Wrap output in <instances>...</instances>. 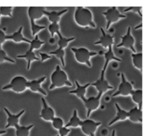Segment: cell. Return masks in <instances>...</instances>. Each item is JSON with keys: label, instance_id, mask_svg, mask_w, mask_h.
<instances>
[{"label": "cell", "instance_id": "obj_26", "mask_svg": "<svg viewBox=\"0 0 151 136\" xmlns=\"http://www.w3.org/2000/svg\"><path fill=\"white\" fill-rule=\"evenodd\" d=\"M132 100L139 106V108L142 109V90H133L131 94Z\"/></svg>", "mask_w": 151, "mask_h": 136}, {"label": "cell", "instance_id": "obj_5", "mask_svg": "<svg viewBox=\"0 0 151 136\" xmlns=\"http://www.w3.org/2000/svg\"><path fill=\"white\" fill-rule=\"evenodd\" d=\"M27 80L22 76H16L12 79L10 83L2 87V90H12L16 93H22L27 89Z\"/></svg>", "mask_w": 151, "mask_h": 136}, {"label": "cell", "instance_id": "obj_35", "mask_svg": "<svg viewBox=\"0 0 151 136\" xmlns=\"http://www.w3.org/2000/svg\"><path fill=\"white\" fill-rule=\"evenodd\" d=\"M70 129L69 128L65 127L64 126L62 128H60L58 130V135L59 136H67L70 132Z\"/></svg>", "mask_w": 151, "mask_h": 136}, {"label": "cell", "instance_id": "obj_28", "mask_svg": "<svg viewBox=\"0 0 151 136\" xmlns=\"http://www.w3.org/2000/svg\"><path fill=\"white\" fill-rule=\"evenodd\" d=\"M49 54H54L55 56L58 57V59H60V62H61V64L63 66H65V50L61 48H58L57 49L54 50L52 52H50Z\"/></svg>", "mask_w": 151, "mask_h": 136}, {"label": "cell", "instance_id": "obj_36", "mask_svg": "<svg viewBox=\"0 0 151 136\" xmlns=\"http://www.w3.org/2000/svg\"><path fill=\"white\" fill-rule=\"evenodd\" d=\"M6 35H7L4 33V31H2L0 29V46H1V45H2V44L5 42Z\"/></svg>", "mask_w": 151, "mask_h": 136}, {"label": "cell", "instance_id": "obj_37", "mask_svg": "<svg viewBox=\"0 0 151 136\" xmlns=\"http://www.w3.org/2000/svg\"><path fill=\"white\" fill-rule=\"evenodd\" d=\"M39 54H40V56H41V62L46 61V60H47L48 59H50L52 57L51 56L49 55V54H47V53L40 52Z\"/></svg>", "mask_w": 151, "mask_h": 136}, {"label": "cell", "instance_id": "obj_29", "mask_svg": "<svg viewBox=\"0 0 151 136\" xmlns=\"http://www.w3.org/2000/svg\"><path fill=\"white\" fill-rule=\"evenodd\" d=\"M44 44H45V42L41 41L38 35H36L35 36V38L32 40V41H30V43H29V49L32 50V51L34 49H38L41 48Z\"/></svg>", "mask_w": 151, "mask_h": 136}, {"label": "cell", "instance_id": "obj_18", "mask_svg": "<svg viewBox=\"0 0 151 136\" xmlns=\"http://www.w3.org/2000/svg\"><path fill=\"white\" fill-rule=\"evenodd\" d=\"M75 84L77 85V88L75 90L69 91V94H74L83 101L84 99H86V89L91 85V83H87L86 85H81L77 80L75 81Z\"/></svg>", "mask_w": 151, "mask_h": 136}, {"label": "cell", "instance_id": "obj_12", "mask_svg": "<svg viewBox=\"0 0 151 136\" xmlns=\"http://www.w3.org/2000/svg\"><path fill=\"white\" fill-rule=\"evenodd\" d=\"M46 76L42 77L39 78L38 79H33V80L31 81H27V88H29L31 91L32 92H37L40 93L42 95L46 96L47 95V93L44 91V89L41 87V84L46 80Z\"/></svg>", "mask_w": 151, "mask_h": 136}, {"label": "cell", "instance_id": "obj_8", "mask_svg": "<svg viewBox=\"0 0 151 136\" xmlns=\"http://www.w3.org/2000/svg\"><path fill=\"white\" fill-rule=\"evenodd\" d=\"M101 122H95L92 119H87L86 120L82 121V125L81 127L82 132L86 135L88 136H95V132L97 129L101 125Z\"/></svg>", "mask_w": 151, "mask_h": 136}, {"label": "cell", "instance_id": "obj_34", "mask_svg": "<svg viewBox=\"0 0 151 136\" xmlns=\"http://www.w3.org/2000/svg\"><path fill=\"white\" fill-rule=\"evenodd\" d=\"M142 7H129V8H127L125 9V10H124V12L125 13H126V12L128 11H133V12H135V13H138V14L140 15V16H142Z\"/></svg>", "mask_w": 151, "mask_h": 136}, {"label": "cell", "instance_id": "obj_16", "mask_svg": "<svg viewBox=\"0 0 151 136\" xmlns=\"http://www.w3.org/2000/svg\"><path fill=\"white\" fill-rule=\"evenodd\" d=\"M68 11V9H64L60 11H56V10H52V11H47V10H44V16H46L48 18L49 21L51 23H58L60 20V17L63 16L65 13Z\"/></svg>", "mask_w": 151, "mask_h": 136}, {"label": "cell", "instance_id": "obj_41", "mask_svg": "<svg viewBox=\"0 0 151 136\" xmlns=\"http://www.w3.org/2000/svg\"><path fill=\"white\" fill-rule=\"evenodd\" d=\"M0 17H1V15H0Z\"/></svg>", "mask_w": 151, "mask_h": 136}, {"label": "cell", "instance_id": "obj_27", "mask_svg": "<svg viewBox=\"0 0 151 136\" xmlns=\"http://www.w3.org/2000/svg\"><path fill=\"white\" fill-rule=\"evenodd\" d=\"M58 35V45L59 48H61L64 49L66 47L68 46V44L71 42V41H74L75 40V37H72V38H64L63 36H62V35L60 34V32H58L57 33Z\"/></svg>", "mask_w": 151, "mask_h": 136}, {"label": "cell", "instance_id": "obj_32", "mask_svg": "<svg viewBox=\"0 0 151 136\" xmlns=\"http://www.w3.org/2000/svg\"><path fill=\"white\" fill-rule=\"evenodd\" d=\"M5 61L10 62V63H15V60L10 58V57L7 56V54H6L5 52L2 49L1 46H0V63H2Z\"/></svg>", "mask_w": 151, "mask_h": 136}, {"label": "cell", "instance_id": "obj_40", "mask_svg": "<svg viewBox=\"0 0 151 136\" xmlns=\"http://www.w3.org/2000/svg\"><path fill=\"white\" fill-rule=\"evenodd\" d=\"M55 136H59V135H55Z\"/></svg>", "mask_w": 151, "mask_h": 136}, {"label": "cell", "instance_id": "obj_13", "mask_svg": "<svg viewBox=\"0 0 151 136\" xmlns=\"http://www.w3.org/2000/svg\"><path fill=\"white\" fill-rule=\"evenodd\" d=\"M4 110L7 115V125L5 126V128H15L17 126H19V125H19V119H20L21 116L23 115V113H24V110H22V111H20L17 114H13V113H11L6 107H4Z\"/></svg>", "mask_w": 151, "mask_h": 136}, {"label": "cell", "instance_id": "obj_24", "mask_svg": "<svg viewBox=\"0 0 151 136\" xmlns=\"http://www.w3.org/2000/svg\"><path fill=\"white\" fill-rule=\"evenodd\" d=\"M132 63L137 69L142 72V52L133 53L131 54Z\"/></svg>", "mask_w": 151, "mask_h": 136}, {"label": "cell", "instance_id": "obj_17", "mask_svg": "<svg viewBox=\"0 0 151 136\" xmlns=\"http://www.w3.org/2000/svg\"><path fill=\"white\" fill-rule=\"evenodd\" d=\"M128 119L134 123L142 122V110L138 107H134L128 112Z\"/></svg>", "mask_w": 151, "mask_h": 136}, {"label": "cell", "instance_id": "obj_2", "mask_svg": "<svg viewBox=\"0 0 151 136\" xmlns=\"http://www.w3.org/2000/svg\"><path fill=\"white\" fill-rule=\"evenodd\" d=\"M51 85L50 90H53L56 88H61L63 86L72 87V84L69 80L67 74L63 70L60 69V66H56L55 70L52 72L50 77Z\"/></svg>", "mask_w": 151, "mask_h": 136}, {"label": "cell", "instance_id": "obj_33", "mask_svg": "<svg viewBox=\"0 0 151 136\" xmlns=\"http://www.w3.org/2000/svg\"><path fill=\"white\" fill-rule=\"evenodd\" d=\"M12 11L13 7H0V15L1 16H9L12 17Z\"/></svg>", "mask_w": 151, "mask_h": 136}, {"label": "cell", "instance_id": "obj_14", "mask_svg": "<svg viewBox=\"0 0 151 136\" xmlns=\"http://www.w3.org/2000/svg\"><path fill=\"white\" fill-rule=\"evenodd\" d=\"M100 30H101V36L98 41L94 43V45H101L105 49H108L109 47H113L114 43V37L106 33L103 27H101Z\"/></svg>", "mask_w": 151, "mask_h": 136}, {"label": "cell", "instance_id": "obj_39", "mask_svg": "<svg viewBox=\"0 0 151 136\" xmlns=\"http://www.w3.org/2000/svg\"><path fill=\"white\" fill-rule=\"evenodd\" d=\"M111 136H116V130H114L112 131Z\"/></svg>", "mask_w": 151, "mask_h": 136}, {"label": "cell", "instance_id": "obj_9", "mask_svg": "<svg viewBox=\"0 0 151 136\" xmlns=\"http://www.w3.org/2000/svg\"><path fill=\"white\" fill-rule=\"evenodd\" d=\"M102 95L103 94H98L96 97H90L88 99L86 98L83 100V102L84 103L87 109V118H89L91 113L100 107Z\"/></svg>", "mask_w": 151, "mask_h": 136}, {"label": "cell", "instance_id": "obj_31", "mask_svg": "<svg viewBox=\"0 0 151 136\" xmlns=\"http://www.w3.org/2000/svg\"><path fill=\"white\" fill-rule=\"evenodd\" d=\"M48 29L51 34V38H53L55 33L60 32V26H59L58 23H51L49 25Z\"/></svg>", "mask_w": 151, "mask_h": 136}, {"label": "cell", "instance_id": "obj_20", "mask_svg": "<svg viewBox=\"0 0 151 136\" xmlns=\"http://www.w3.org/2000/svg\"><path fill=\"white\" fill-rule=\"evenodd\" d=\"M104 58H105V63H104V66H103V69L102 71L104 72H106V69L108 67V65L109 64L111 61L112 60H116V61L118 62H121L122 60L119 58H118L117 57H116L113 52V47H109L108 48V51L104 53Z\"/></svg>", "mask_w": 151, "mask_h": 136}, {"label": "cell", "instance_id": "obj_25", "mask_svg": "<svg viewBox=\"0 0 151 136\" xmlns=\"http://www.w3.org/2000/svg\"><path fill=\"white\" fill-rule=\"evenodd\" d=\"M34 127L33 125H30L29 126H21L19 125L16 129V136H29L31 129Z\"/></svg>", "mask_w": 151, "mask_h": 136}, {"label": "cell", "instance_id": "obj_22", "mask_svg": "<svg viewBox=\"0 0 151 136\" xmlns=\"http://www.w3.org/2000/svg\"><path fill=\"white\" fill-rule=\"evenodd\" d=\"M16 57L18 58H24L27 61V70H29V69H30L31 62L33 61V60H39V58L35 55L34 52L29 49L24 54H19Z\"/></svg>", "mask_w": 151, "mask_h": 136}, {"label": "cell", "instance_id": "obj_7", "mask_svg": "<svg viewBox=\"0 0 151 136\" xmlns=\"http://www.w3.org/2000/svg\"><path fill=\"white\" fill-rule=\"evenodd\" d=\"M134 90L133 88V84L128 81L125 78L124 74H121V82L119 84L118 89L114 94L112 95V97H115L117 96H123V97H127V96L131 95V92Z\"/></svg>", "mask_w": 151, "mask_h": 136}, {"label": "cell", "instance_id": "obj_15", "mask_svg": "<svg viewBox=\"0 0 151 136\" xmlns=\"http://www.w3.org/2000/svg\"><path fill=\"white\" fill-rule=\"evenodd\" d=\"M43 103V108L41 111L40 118L47 122H52L55 117V111L51 107L48 105L44 98L41 99Z\"/></svg>", "mask_w": 151, "mask_h": 136}, {"label": "cell", "instance_id": "obj_30", "mask_svg": "<svg viewBox=\"0 0 151 136\" xmlns=\"http://www.w3.org/2000/svg\"><path fill=\"white\" fill-rule=\"evenodd\" d=\"M52 125L53 127L55 129L59 130L60 128H62L63 127V121L61 118L55 117V116L54 119L52 120Z\"/></svg>", "mask_w": 151, "mask_h": 136}, {"label": "cell", "instance_id": "obj_1", "mask_svg": "<svg viewBox=\"0 0 151 136\" xmlns=\"http://www.w3.org/2000/svg\"><path fill=\"white\" fill-rule=\"evenodd\" d=\"M74 17L75 22L79 26L83 27H96V24L93 20V14L89 9L78 7L75 10Z\"/></svg>", "mask_w": 151, "mask_h": 136}, {"label": "cell", "instance_id": "obj_3", "mask_svg": "<svg viewBox=\"0 0 151 136\" xmlns=\"http://www.w3.org/2000/svg\"><path fill=\"white\" fill-rule=\"evenodd\" d=\"M45 8L43 7H29L28 8V17L30 22L32 36H35L40 31L46 29L45 26L37 25L35 23V19H39L44 16V10Z\"/></svg>", "mask_w": 151, "mask_h": 136}, {"label": "cell", "instance_id": "obj_19", "mask_svg": "<svg viewBox=\"0 0 151 136\" xmlns=\"http://www.w3.org/2000/svg\"><path fill=\"white\" fill-rule=\"evenodd\" d=\"M22 30H23V26H20L19 29H18L16 32L13 33L12 35H6V40H12L16 43H20V42H26V43H30V40L27 39L25 37H24L23 34H22Z\"/></svg>", "mask_w": 151, "mask_h": 136}, {"label": "cell", "instance_id": "obj_23", "mask_svg": "<svg viewBox=\"0 0 151 136\" xmlns=\"http://www.w3.org/2000/svg\"><path fill=\"white\" fill-rule=\"evenodd\" d=\"M82 121L78 116V111L77 110H74L73 114L72 116L71 117L70 120L69 121L67 124L65 125V127L69 128V127H81L82 125Z\"/></svg>", "mask_w": 151, "mask_h": 136}, {"label": "cell", "instance_id": "obj_4", "mask_svg": "<svg viewBox=\"0 0 151 136\" xmlns=\"http://www.w3.org/2000/svg\"><path fill=\"white\" fill-rule=\"evenodd\" d=\"M71 50L75 54V59L78 63L86 64L88 67H91V63L90 61L91 57L98 54L97 52L89 51L88 49L85 48V47H81V48L72 47Z\"/></svg>", "mask_w": 151, "mask_h": 136}, {"label": "cell", "instance_id": "obj_6", "mask_svg": "<svg viewBox=\"0 0 151 136\" xmlns=\"http://www.w3.org/2000/svg\"><path fill=\"white\" fill-rule=\"evenodd\" d=\"M103 16L106 17V21H107V24H106V29H109L111 25L113 23L118 21L119 19H125L127 16L125 15L122 14L119 11L117 7H112L111 8L108 9L106 11L103 13Z\"/></svg>", "mask_w": 151, "mask_h": 136}, {"label": "cell", "instance_id": "obj_21", "mask_svg": "<svg viewBox=\"0 0 151 136\" xmlns=\"http://www.w3.org/2000/svg\"><path fill=\"white\" fill-rule=\"evenodd\" d=\"M115 107L116 108V115L115 116L114 119L111 121V122L109 123V126H111L114 124H115L116 122H119V121H125L128 119V112L126 110H123L120 107V106L116 103L115 104Z\"/></svg>", "mask_w": 151, "mask_h": 136}, {"label": "cell", "instance_id": "obj_38", "mask_svg": "<svg viewBox=\"0 0 151 136\" xmlns=\"http://www.w3.org/2000/svg\"><path fill=\"white\" fill-rule=\"evenodd\" d=\"M6 132H7V131L5 130H0V135H4V134H5Z\"/></svg>", "mask_w": 151, "mask_h": 136}, {"label": "cell", "instance_id": "obj_11", "mask_svg": "<svg viewBox=\"0 0 151 136\" xmlns=\"http://www.w3.org/2000/svg\"><path fill=\"white\" fill-rule=\"evenodd\" d=\"M91 85L97 88L98 94H101L106 93L108 90L113 89L114 88V87L110 85L109 82L106 79V78H105V72H103V71H101V74H100V79H97L96 82L91 83Z\"/></svg>", "mask_w": 151, "mask_h": 136}, {"label": "cell", "instance_id": "obj_10", "mask_svg": "<svg viewBox=\"0 0 151 136\" xmlns=\"http://www.w3.org/2000/svg\"><path fill=\"white\" fill-rule=\"evenodd\" d=\"M121 42L118 45H116L117 48L119 47H125V48L129 49L134 53L137 52L135 48H134V44H135V39L131 35V27L128 26V30H127L126 34L121 37Z\"/></svg>", "mask_w": 151, "mask_h": 136}]
</instances>
